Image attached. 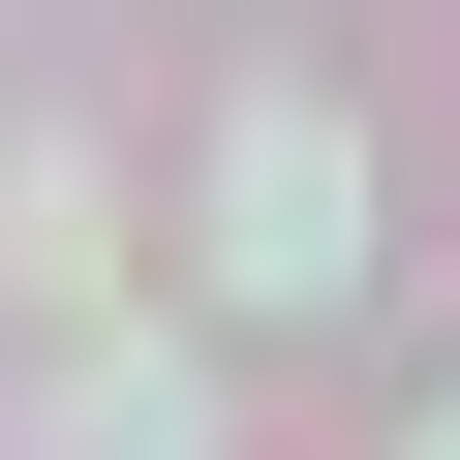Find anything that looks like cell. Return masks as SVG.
<instances>
[{
	"label": "cell",
	"mask_w": 460,
	"mask_h": 460,
	"mask_svg": "<svg viewBox=\"0 0 460 460\" xmlns=\"http://www.w3.org/2000/svg\"><path fill=\"white\" fill-rule=\"evenodd\" d=\"M215 307H338L368 277V123L338 93H246V123H215V246H184Z\"/></svg>",
	"instance_id": "1"
},
{
	"label": "cell",
	"mask_w": 460,
	"mask_h": 460,
	"mask_svg": "<svg viewBox=\"0 0 460 460\" xmlns=\"http://www.w3.org/2000/svg\"><path fill=\"white\" fill-rule=\"evenodd\" d=\"M0 277L93 307V277H123V184H93V154H0Z\"/></svg>",
	"instance_id": "2"
},
{
	"label": "cell",
	"mask_w": 460,
	"mask_h": 460,
	"mask_svg": "<svg viewBox=\"0 0 460 460\" xmlns=\"http://www.w3.org/2000/svg\"><path fill=\"white\" fill-rule=\"evenodd\" d=\"M429 460H460V399H429Z\"/></svg>",
	"instance_id": "3"
}]
</instances>
